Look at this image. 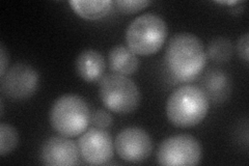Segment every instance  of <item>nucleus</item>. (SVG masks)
Returning a JSON list of instances; mask_svg holds the SVG:
<instances>
[{"mask_svg":"<svg viewBox=\"0 0 249 166\" xmlns=\"http://www.w3.org/2000/svg\"><path fill=\"white\" fill-rule=\"evenodd\" d=\"M209 111V99L196 85L185 84L170 93L166 102L169 122L178 128H191L200 124Z\"/></svg>","mask_w":249,"mask_h":166,"instance_id":"f03ea898","label":"nucleus"},{"mask_svg":"<svg viewBox=\"0 0 249 166\" xmlns=\"http://www.w3.org/2000/svg\"><path fill=\"white\" fill-rule=\"evenodd\" d=\"M248 34H244L238 38L237 43V51L241 59L245 62H248Z\"/></svg>","mask_w":249,"mask_h":166,"instance_id":"6ab92c4d","label":"nucleus"},{"mask_svg":"<svg viewBox=\"0 0 249 166\" xmlns=\"http://www.w3.org/2000/svg\"><path fill=\"white\" fill-rule=\"evenodd\" d=\"M202 91L209 100L214 103L227 101L231 92V82L229 75L222 70L213 69L206 73L202 80Z\"/></svg>","mask_w":249,"mask_h":166,"instance_id":"f8f14e48","label":"nucleus"},{"mask_svg":"<svg viewBox=\"0 0 249 166\" xmlns=\"http://www.w3.org/2000/svg\"><path fill=\"white\" fill-rule=\"evenodd\" d=\"M201 158L200 142L189 134H178L164 139L157 152L160 165H197Z\"/></svg>","mask_w":249,"mask_h":166,"instance_id":"423d86ee","label":"nucleus"},{"mask_svg":"<svg viewBox=\"0 0 249 166\" xmlns=\"http://www.w3.org/2000/svg\"><path fill=\"white\" fill-rule=\"evenodd\" d=\"M37 71L28 64L18 62L6 70L1 76V92L5 97L14 101L30 98L38 88Z\"/></svg>","mask_w":249,"mask_h":166,"instance_id":"0eeeda50","label":"nucleus"},{"mask_svg":"<svg viewBox=\"0 0 249 166\" xmlns=\"http://www.w3.org/2000/svg\"><path fill=\"white\" fill-rule=\"evenodd\" d=\"M0 60H1V72H0V76H3L6 72L7 67H9L10 56H9V53H7V51H6V48L2 43H1V45H0Z\"/></svg>","mask_w":249,"mask_h":166,"instance_id":"aec40b11","label":"nucleus"},{"mask_svg":"<svg viewBox=\"0 0 249 166\" xmlns=\"http://www.w3.org/2000/svg\"><path fill=\"white\" fill-rule=\"evenodd\" d=\"M79 148L75 141L66 136H51L41 148L40 159L44 165L68 166L79 161Z\"/></svg>","mask_w":249,"mask_h":166,"instance_id":"9d476101","label":"nucleus"},{"mask_svg":"<svg viewBox=\"0 0 249 166\" xmlns=\"http://www.w3.org/2000/svg\"><path fill=\"white\" fill-rule=\"evenodd\" d=\"M19 133L12 125L0 124V155L2 157L12 153L18 147Z\"/></svg>","mask_w":249,"mask_h":166,"instance_id":"dca6fc26","label":"nucleus"},{"mask_svg":"<svg viewBox=\"0 0 249 166\" xmlns=\"http://www.w3.org/2000/svg\"><path fill=\"white\" fill-rule=\"evenodd\" d=\"M77 74L87 82H95L103 77L106 62L102 54L95 49L83 50L76 59Z\"/></svg>","mask_w":249,"mask_h":166,"instance_id":"9b49d317","label":"nucleus"},{"mask_svg":"<svg viewBox=\"0 0 249 166\" xmlns=\"http://www.w3.org/2000/svg\"><path fill=\"white\" fill-rule=\"evenodd\" d=\"M150 4L151 1H147V0H118V1H115V5L118 6L119 11L124 14H134L140 12Z\"/></svg>","mask_w":249,"mask_h":166,"instance_id":"f3484780","label":"nucleus"},{"mask_svg":"<svg viewBox=\"0 0 249 166\" xmlns=\"http://www.w3.org/2000/svg\"><path fill=\"white\" fill-rule=\"evenodd\" d=\"M168 28L159 15L146 13L132 21L126 30V42L136 55H152L164 45Z\"/></svg>","mask_w":249,"mask_h":166,"instance_id":"20e7f679","label":"nucleus"},{"mask_svg":"<svg viewBox=\"0 0 249 166\" xmlns=\"http://www.w3.org/2000/svg\"><path fill=\"white\" fill-rule=\"evenodd\" d=\"M77 146L84 162L90 165L107 164L114 154V145L110 134L96 127L83 132L78 139Z\"/></svg>","mask_w":249,"mask_h":166,"instance_id":"1a4fd4ad","label":"nucleus"},{"mask_svg":"<svg viewBox=\"0 0 249 166\" xmlns=\"http://www.w3.org/2000/svg\"><path fill=\"white\" fill-rule=\"evenodd\" d=\"M99 96L106 108L120 114L135 111L142 100L136 83L129 77L119 74H109L101 79Z\"/></svg>","mask_w":249,"mask_h":166,"instance_id":"39448f33","label":"nucleus"},{"mask_svg":"<svg viewBox=\"0 0 249 166\" xmlns=\"http://www.w3.org/2000/svg\"><path fill=\"white\" fill-rule=\"evenodd\" d=\"M108 66L113 74L130 76L138 70L139 60L128 46H114L108 54Z\"/></svg>","mask_w":249,"mask_h":166,"instance_id":"ddd939ff","label":"nucleus"},{"mask_svg":"<svg viewBox=\"0 0 249 166\" xmlns=\"http://www.w3.org/2000/svg\"><path fill=\"white\" fill-rule=\"evenodd\" d=\"M90 122L96 128L105 130L111 127L113 120H112V115L109 113L107 110L98 109L91 113Z\"/></svg>","mask_w":249,"mask_h":166,"instance_id":"a211bd4d","label":"nucleus"},{"mask_svg":"<svg viewBox=\"0 0 249 166\" xmlns=\"http://www.w3.org/2000/svg\"><path fill=\"white\" fill-rule=\"evenodd\" d=\"M209 57L216 64H225L231 60L233 54V45L228 37H217L211 39L206 51Z\"/></svg>","mask_w":249,"mask_h":166,"instance_id":"2eb2a0df","label":"nucleus"},{"mask_svg":"<svg viewBox=\"0 0 249 166\" xmlns=\"http://www.w3.org/2000/svg\"><path fill=\"white\" fill-rule=\"evenodd\" d=\"M169 74L178 82H191L201 74L207 64V53L201 39L189 33L170 38L165 51Z\"/></svg>","mask_w":249,"mask_h":166,"instance_id":"f257e3e1","label":"nucleus"},{"mask_svg":"<svg viewBox=\"0 0 249 166\" xmlns=\"http://www.w3.org/2000/svg\"><path fill=\"white\" fill-rule=\"evenodd\" d=\"M89 106L82 97L67 93L53 103L50 110L52 128L66 137L79 136L90 122Z\"/></svg>","mask_w":249,"mask_h":166,"instance_id":"7ed1b4c3","label":"nucleus"},{"mask_svg":"<svg viewBox=\"0 0 249 166\" xmlns=\"http://www.w3.org/2000/svg\"><path fill=\"white\" fill-rule=\"evenodd\" d=\"M113 1L111 0H71L70 5L73 11L87 20H100L110 13Z\"/></svg>","mask_w":249,"mask_h":166,"instance_id":"4468645a","label":"nucleus"},{"mask_svg":"<svg viewBox=\"0 0 249 166\" xmlns=\"http://www.w3.org/2000/svg\"><path fill=\"white\" fill-rule=\"evenodd\" d=\"M114 149L123 160L130 163L145 161L153 151V140L149 133L138 127L123 129L115 138Z\"/></svg>","mask_w":249,"mask_h":166,"instance_id":"6e6552de","label":"nucleus"}]
</instances>
